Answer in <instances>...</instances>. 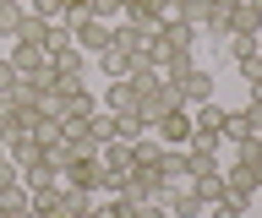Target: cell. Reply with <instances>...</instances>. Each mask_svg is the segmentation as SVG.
<instances>
[{
    "instance_id": "obj_1",
    "label": "cell",
    "mask_w": 262,
    "mask_h": 218,
    "mask_svg": "<svg viewBox=\"0 0 262 218\" xmlns=\"http://www.w3.org/2000/svg\"><path fill=\"white\" fill-rule=\"evenodd\" d=\"M196 44H202V38H196V28H186V22H159V28H153V66H159V77L164 82H175V77H186V71L196 66Z\"/></svg>"
},
{
    "instance_id": "obj_2",
    "label": "cell",
    "mask_w": 262,
    "mask_h": 218,
    "mask_svg": "<svg viewBox=\"0 0 262 218\" xmlns=\"http://www.w3.org/2000/svg\"><path fill=\"white\" fill-rule=\"evenodd\" d=\"M224 120H229V109L219 99L196 104L191 109V142H186V148H219V142H224Z\"/></svg>"
},
{
    "instance_id": "obj_3",
    "label": "cell",
    "mask_w": 262,
    "mask_h": 218,
    "mask_svg": "<svg viewBox=\"0 0 262 218\" xmlns=\"http://www.w3.org/2000/svg\"><path fill=\"white\" fill-rule=\"evenodd\" d=\"M175 99H180V109H196V104H208L213 93H219V71H208V66H191L186 77H175Z\"/></svg>"
},
{
    "instance_id": "obj_4",
    "label": "cell",
    "mask_w": 262,
    "mask_h": 218,
    "mask_svg": "<svg viewBox=\"0 0 262 218\" xmlns=\"http://www.w3.org/2000/svg\"><path fill=\"white\" fill-rule=\"evenodd\" d=\"M175 87L164 82V77H147V82H137V115L147 120V126H153V120L159 115H169V109H175Z\"/></svg>"
},
{
    "instance_id": "obj_5",
    "label": "cell",
    "mask_w": 262,
    "mask_h": 218,
    "mask_svg": "<svg viewBox=\"0 0 262 218\" xmlns=\"http://www.w3.org/2000/svg\"><path fill=\"white\" fill-rule=\"evenodd\" d=\"M257 191H262V175H251V169H241V164H229L224 169V202L229 207H251V202H257Z\"/></svg>"
},
{
    "instance_id": "obj_6",
    "label": "cell",
    "mask_w": 262,
    "mask_h": 218,
    "mask_svg": "<svg viewBox=\"0 0 262 218\" xmlns=\"http://www.w3.org/2000/svg\"><path fill=\"white\" fill-rule=\"evenodd\" d=\"M60 185H77V191H104V164H98V153H77V158L66 164Z\"/></svg>"
},
{
    "instance_id": "obj_7",
    "label": "cell",
    "mask_w": 262,
    "mask_h": 218,
    "mask_svg": "<svg viewBox=\"0 0 262 218\" xmlns=\"http://www.w3.org/2000/svg\"><path fill=\"white\" fill-rule=\"evenodd\" d=\"M147 131L159 136L164 148H186V142H191V109H180V104H175V109H169V115H159Z\"/></svg>"
},
{
    "instance_id": "obj_8",
    "label": "cell",
    "mask_w": 262,
    "mask_h": 218,
    "mask_svg": "<svg viewBox=\"0 0 262 218\" xmlns=\"http://www.w3.org/2000/svg\"><path fill=\"white\" fill-rule=\"evenodd\" d=\"M164 213H169V218H202V213H208V202L196 197L191 180H186V185H169V191H164Z\"/></svg>"
},
{
    "instance_id": "obj_9",
    "label": "cell",
    "mask_w": 262,
    "mask_h": 218,
    "mask_svg": "<svg viewBox=\"0 0 262 218\" xmlns=\"http://www.w3.org/2000/svg\"><path fill=\"white\" fill-rule=\"evenodd\" d=\"M224 33H235V38H257V33H262V11H257V6H251V0H241V6L229 11Z\"/></svg>"
},
{
    "instance_id": "obj_10",
    "label": "cell",
    "mask_w": 262,
    "mask_h": 218,
    "mask_svg": "<svg viewBox=\"0 0 262 218\" xmlns=\"http://www.w3.org/2000/svg\"><path fill=\"white\" fill-rule=\"evenodd\" d=\"M0 148H6V158H11L16 169H28L33 158L44 153V148H38V136H33V131H11V136H6V142H0Z\"/></svg>"
},
{
    "instance_id": "obj_11",
    "label": "cell",
    "mask_w": 262,
    "mask_h": 218,
    "mask_svg": "<svg viewBox=\"0 0 262 218\" xmlns=\"http://www.w3.org/2000/svg\"><path fill=\"white\" fill-rule=\"evenodd\" d=\"M120 17H126V22H142V28L169 22V17H164V0H120Z\"/></svg>"
},
{
    "instance_id": "obj_12",
    "label": "cell",
    "mask_w": 262,
    "mask_h": 218,
    "mask_svg": "<svg viewBox=\"0 0 262 218\" xmlns=\"http://www.w3.org/2000/svg\"><path fill=\"white\" fill-rule=\"evenodd\" d=\"M98 109L131 115V109H137V82H110V87H104V99H98Z\"/></svg>"
},
{
    "instance_id": "obj_13",
    "label": "cell",
    "mask_w": 262,
    "mask_h": 218,
    "mask_svg": "<svg viewBox=\"0 0 262 218\" xmlns=\"http://www.w3.org/2000/svg\"><path fill=\"white\" fill-rule=\"evenodd\" d=\"M159 180H164V185H186V180H191V169H186V148H164Z\"/></svg>"
},
{
    "instance_id": "obj_14",
    "label": "cell",
    "mask_w": 262,
    "mask_h": 218,
    "mask_svg": "<svg viewBox=\"0 0 262 218\" xmlns=\"http://www.w3.org/2000/svg\"><path fill=\"white\" fill-rule=\"evenodd\" d=\"M98 164H104V169H137V158H131V142H126V136L104 142V148H98Z\"/></svg>"
},
{
    "instance_id": "obj_15",
    "label": "cell",
    "mask_w": 262,
    "mask_h": 218,
    "mask_svg": "<svg viewBox=\"0 0 262 218\" xmlns=\"http://www.w3.org/2000/svg\"><path fill=\"white\" fill-rule=\"evenodd\" d=\"M131 158H137V169H159V158H164V142L153 131L147 136H137V142H131Z\"/></svg>"
},
{
    "instance_id": "obj_16",
    "label": "cell",
    "mask_w": 262,
    "mask_h": 218,
    "mask_svg": "<svg viewBox=\"0 0 262 218\" xmlns=\"http://www.w3.org/2000/svg\"><path fill=\"white\" fill-rule=\"evenodd\" d=\"M98 202H93V191H77V185H60V213H71V218H88Z\"/></svg>"
},
{
    "instance_id": "obj_17",
    "label": "cell",
    "mask_w": 262,
    "mask_h": 218,
    "mask_svg": "<svg viewBox=\"0 0 262 218\" xmlns=\"http://www.w3.org/2000/svg\"><path fill=\"white\" fill-rule=\"evenodd\" d=\"M93 60H98V71H104L110 82H126L131 77V55L126 50H104V55H93Z\"/></svg>"
},
{
    "instance_id": "obj_18",
    "label": "cell",
    "mask_w": 262,
    "mask_h": 218,
    "mask_svg": "<svg viewBox=\"0 0 262 218\" xmlns=\"http://www.w3.org/2000/svg\"><path fill=\"white\" fill-rule=\"evenodd\" d=\"M115 136H120V126H115V115H110V109L88 115V142H93V148H104V142H115Z\"/></svg>"
},
{
    "instance_id": "obj_19",
    "label": "cell",
    "mask_w": 262,
    "mask_h": 218,
    "mask_svg": "<svg viewBox=\"0 0 262 218\" xmlns=\"http://www.w3.org/2000/svg\"><path fill=\"white\" fill-rule=\"evenodd\" d=\"M49 28H55V22H44V17H22V28H16V38H22V44H38V50H49Z\"/></svg>"
},
{
    "instance_id": "obj_20",
    "label": "cell",
    "mask_w": 262,
    "mask_h": 218,
    "mask_svg": "<svg viewBox=\"0 0 262 218\" xmlns=\"http://www.w3.org/2000/svg\"><path fill=\"white\" fill-rule=\"evenodd\" d=\"M22 17H28V6H22V0H0V38H6V44L16 38Z\"/></svg>"
},
{
    "instance_id": "obj_21",
    "label": "cell",
    "mask_w": 262,
    "mask_h": 218,
    "mask_svg": "<svg viewBox=\"0 0 262 218\" xmlns=\"http://www.w3.org/2000/svg\"><path fill=\"white\" fill-rule=\"evenodd\" d=\"M33 202V185L28 180H16V185H0V213H22Z\"/></svg>"
},
{
    "instance_id": "obj_22",
    "label": "cell",
    "mask_w": 262,
    "mask_h": 218,
    "mask_svg": "<svg viewBox=\"0 0 262 218\" xmlns=\"http://www.w3.org/2000/svg\"><path fill=\"white\" fill-rule=\"evenodd\" d=\"M191 191L208 202V207H213V202H224V169H213V175H196V180H191Z\"/></svg>"
},
{
    "instance_id": "obj_23",
    "label": "cell",
    "mask_w": 262,
    "mask_h": 218,
    "mask_svg": "<svg viewBox=\"0 0 262 218\" xmlns=\"http://www.w3.org/2000/svg\"><path fill=\"white\" fill-rule=\"evenodd\" d=\"M235 164H241V169H251V175H262V142H257V136L235 142Z\"/></svg>"
},
{
    "instance_id": "obj_24",
    "label": "cell",
    "mask_w": 262,
    "mask_h": 218,
    "mask_svg": "<svg viewBox=\"0 0 262 218\" xmlns=\"http://www.w3.org/2000/svg\"><path fill=\"white\" fill-rule=\"evenodd\" d=\"M235 66H241L246 87H251V99H262V55L251 50V55H241V60H235Z\"/></svg>"
},
{
    "instance_id": "obj_25",
    "label": "cell",
    "mask_w": 262,
    "mask_h": 218,
    "mask_svg": "<svg viewBox=\"0 0 262 218\" xmlns=\"http://www.w3.org/2000/svg\"><path fill=\"white\" fill-rule=\"evenodd\" d=\"M33 213L44 218V213H55V207H60V185H33V202H28Z\"/></svg>"
},
{
    "instance_id": "obj_26",
    "label": "cell",
    "mask_w": 262,
    "mask_h": 218,
    "mask_svg": "<svg viewBox=\"0 0 262 218\" xmlns=\"http://www.w3.org/2000/svg\"><path fill=\"white\" fill-rule=\"evenodd\" d=\"M28 11H33V17H44V22H60L66 17V0H28Z\"/></svg>"
},
{
    "instance_id": "obj_27",
    "label": "cell",
    "mask_w": 262,
    "mask_h": 218,
    "mask_svg": "<svg viewBox=\"0 0 262 218\" xmlns=\"http://www.w3.org/2000/svg\"><path fill=\"white\" fill-rule=\"evenodd\" d=\"M208 50H213V66H235V50H229V33H213V38H208Z\"/></svg>"
},
{
    "instance_id": "obj_28",
    "label": "cell",
    "mask_w": 262,
    "mask_h": 218,
    "mask_svg": "<svg viewBox=\"0 0 262 218\" xmlns=\"http://www.w3.org/2000/svg\"><path fill=\"white\" fill-rule=\"evenodd\" d=\"M104 213H110V218H131V213H137V202H131V197H110V202H104Z\"/></svg>"
},
{
    "instance_id": "obj_29",
    "label": "cell",
    "mask_w": 262,
    "mask_h": 218,
    "mask_svg": "<svg viewBox=\"0 0 262 218\" xmlns=\"http://www.w3.org/2000/svg\"><path fill=\"white\" fill-rule=\"evenodd\" d=\"M16 180H22V169H16L11 158H6V148H0V185H16Z\"/></svg>"
},
{
    "instance_id": "obj_30",
    "label": "cell",
    "mask_w": 262,
    "mask_h": 218,
    "mask_svg": "<svg viewBox=\"0 0 262 218\" xmlns=\"http://www.w3.org/2000/svg\"><path fill=\"white\" fill-rule=\"evenodd\" d=\"M16 82H22V77H16V66H11V60H0V93H11Z\"/></svg>"
},
{
    "instance_id": "obj_31",
    "label": "cell",
    "mask_w": 262,
    "mask_h": 218,
    "mask_svg": "<svg viewBox=\"0 0 262 218\" xmlns=\"http://www.w3.org/2000/svg\"><path fill=\"white\" fill-rule=\"evenodd\" d=\"M131 218H169V213H164V202H137V213H131Z\"/></svg>"
},
{
    "instance_id": "obj_32",
    "label": "cell",
    "mask_w": 262,
    "mask_h": 218,
    "mask_svg": "<svg viewBox=\"0 0 262 218\" xmlns=\"http://www.w3.org/2000/svg\"><path fill=\"white\" fill-rule=\"evenodd\" d=\"M11 218H38V213H33V207H22V213H11Z\"/></svg>"
},
{
    "instance_id": "obj_33",
    "label": "cell",
    "mask_w": 262,
    "mask_h": 218,
    "mask_svg": "<svg viewBox=\"0 0 262 218\" xmlns=\"http://www.w3.org/2000/svg\"><path fill=\"white\" fill-rule=\"evenodd\" d=\"M88 218H110V213H104V207H93V213H88Z\"/></svg>"
},
{
    "instance_id": "obj_34",
    "label": "cell",
    "mask_w": 262,
    "mask_h": 218,
    "mask_svg": "<svg viewBox=\"0 0 262 218\" xmlns=\"http://www.w3.org/2000/svg\"><path fill=\"white\" fill-rule=\"evenodd\" d=\"M44 218H71V213H60V207H55V213H44Z\"/></svg>"
},
{
    "instance_id": "obj_35",
    "label": "cell",
    "mask_w": 262,
    "mask_h": 218,
    "mask_svg": "<svg viewBox=\"0 0 262 218\" xmlns=\"http://www.w3.org/2000/svg\"><path fill=\"white\" fill-rule=\"evenodd\" d=\"M257 55H262V33H257Z\"/></svg>"
},
{
    "instance_id": "obj_36",
    "label": "cell",
    "mask_w": 262,
    "mask_h": 218,
    "mask_svg": "<svg viewBox=\"0 0 262 218\" xmlns=\"http://www.w3.org/2000/svg\"><path fill=\"white\" fill-rule=\"evenodd\" d=\"M251 6H257V11H262V0H251Z\"/></svg>"
},
{
    "instance_id": "obj_37",
    "label": "cell",
    "mask_w": 262,
    "mask_h": 218,
    "mask_svg": "<svg viewBox=\"0 0 262 218\" xmlns=\"http://www.w3.org/2000/svg\"><path fill=\"white\" fill-rule=\"evenodd\" d=\"M0 218H11V213H0Z\"/></svg>"
},
{
    "instance_id": "obj_38",
    "label": "cell",
    "mask_w": 262,
    "mask_h": 218,
    "mask_svg": "<svg viewBox=\"0 0 262 218\" xmlns=\"http://www.w3.org/2000/svg\"><path fill=\"white\" fill-rule=\"evenodd\" d=\"M257 202H262V191H257Z\"/></svg>"
}]
</instances>
